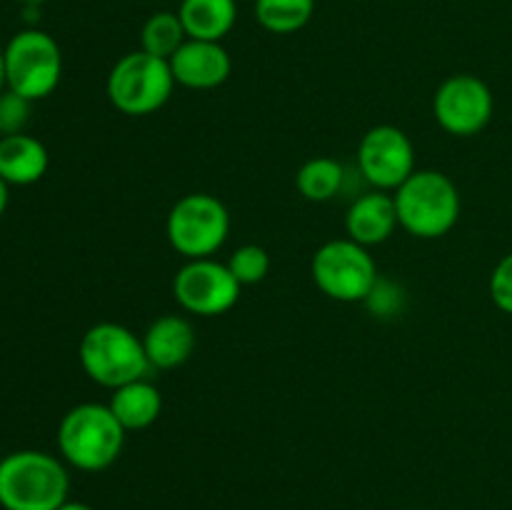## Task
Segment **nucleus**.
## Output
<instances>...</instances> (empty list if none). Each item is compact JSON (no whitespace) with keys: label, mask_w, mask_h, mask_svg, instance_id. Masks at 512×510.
Segmentation results:
<instances>
[{"label":"nucleus","mask_w":512,"mask_h":510,"mask_svg":"<svg viewBox=\"0 0 512 510\" xmlns=\"http://www.w3.org/2000/svg\"><path fill=\"white\" fill-rule=\"evenodd\" d=\"M68 493L70 475L55 455L15 450L0 460V508L58 510Z\"/></svg>","instance_id":"1"},{"label":"nucleus","mask_w":512,"mask_h":510,"mask_svg":"<svg viewBox=\"0 0 512 510\" xmlns=\"http://www.w3.org/2000/svg\"><path fill=\"white\" fill-rule=\"evenodd\" d=\"M128 430L113 410L100 403H80L63 415L58 425V450L63 460L83 473L108 470L125 448Z\"/></svg>","instance_id":"2"},{"label":"nucleus","mask_w":512,"mask_h":510,"mask_svg":"<svg viewBox=\"0 0 512 510\" xmlns=\"http://www.w3.org/2000/svg\"><path fill=\"white\" fill-rule=\"evenodd\" d=\"M393 198L400 228L413 238H443L460 220V190L440 170H415Z\"/></svg>","instance_id":"3"},{"label":"nucleus","mask_w":512,"mask_h":510,"mask_svg":"<svg viewBox=\"0 0 512 510\" xmlns=\"http://www.w3.org/2000/svg\"><path fill=\"white\" fill-rule=\"evenodd\" d=\"M78 358L85 375L110 390L145 378L150 370L143 338L120 323H95L85 330L78 345Z\"/></svg>","instance_id":"4"},{"label":"nucleus","mask_w":512,"mask_h":510,"mask_svg":"<svg viewBox=\"0 0 512 510\" xmlns=\"http://www.w3.org/2000/svg\"><path fill=\"white\" fill-rule=\"evenodd\" d=\"M170 63L163 58L133 50L125 53L108 73V100L115 110L130 118L153 115L163 108L175 90Z\"/></svg>","instance_id":"5"},{"label":"nucleus","mask_w":512,"mask_h":510,"mask_svg":"<svg viewBox=\"0 0 512 510\" xmlns=\"http://www.w3.org/2000/svg\"><path fill=\"white\" fill-rule=\"evenodd\" d=\"M5 88L28 100H43L58 88L63 53L58 40L38 28L20 30L3 48Z\"/></svg>","instance_id":"6"},{"label":"nucleus","mask_w":512,"mask_h":510,"mask_svg":"<svg viewBox=\"0 0 512 510\" xmlns=\"http://www.w3.org/2000/svg\"><path fill=\"white\" fill-rule=\"evenodd\" d=\"M310 275L320 293L338 303L368 300L380 280L370 250L350 238L328 240L320 245L310 263Z\"/></svg>","instance_id":"7"},{"label":"nucleus","mask_w":512,"mask_h":510,"mask_svg":"<svg viewBox=\"0 0 512 510\" xmlns=\"http://www.w3.org/2000/svg\"><path fill=\"white\" fill-rule=\"evenodd\" d=\"M165 235L185 260L213 258L230 235V213L215 195L188 193L170 208Z\"/></svg>","instance_id":"8"},{"label":"nucleus","mask_w":512,"mask_h":510,"mask_svg":"<svg viewBox=\"0 0 512 510\" xmlns=\"http://www.w3.org/2000/svg\"><path fill=\"white\" fill-rule=\"evenodd\" d=\"M495 113L490 85L473 73H455L438 85L433 95L435 123L455 138L483 133Z\"/></svg>","instance_id":"9"},{"label":"nucleus","mask_w":512,"mask_h":510,"mask_svg":"<svg viewBox=\"0 0 512 510\" xmlns=\"http://www.w3.org/2000/svg\"><path fill=\"white\" fill-rule=\"evenodd\" d=\"M243 285L225 263L215 258L188 260L173 278V295L180 308L200 318L223 315L238 303Z\"/></svg>","instance_id":"10"},{"label":"nucleus","mask_w":512,"mask_h":510,"mask_svg":"<svg viewBox=\"0 0 512 510\" xmlns=\"http://www.w3.org/2000/svg\"><path fill=\"white\" fill-rule=\"evenodd\" d=\"M358 170L373 190L395 193L418 170L413 140L395 125H375L360 138Z\"/></svg>","instance_id":"11"},{"label":"nucleus","mask_w":512,"mask_h":510,"mask_svg":"<svg viewBox=\"0 0 512 510\" xmlns=\"http://www.w3.org/2000/svg\"><path fill=\"white\" fill-rule=\"evenodd\" d=\"M175 83L190 90L220 88L233 73V60L223 43L188 38L168 60Z\"/></svg>","instance_id":"12"},{"label":"nucleus","mask_w":512,"mask_h":510,"mask_svg":"<svg viewBox=\"0 0 512 510\" xmlns=\"http://www.w3.org/2000/svg\"><path fill=\"white\" fill-rule=\"evenodd\" d=\"M395 228H400L398 208H395L393 193H385V190H370L360 195L345 213V233L365 248L385 243L395 233Z\"/></svg>","instance_id":"13"},{"label":"nucleus","mask_w":512,"mask_h":510,"mask_svg":"<svg viewBox=\"0 0 512 510\" xmlns=\"http://www.w3.org/2000/svg\"><path fill=\"white\" fill-rule=\"evenodd\" d=\"M143 348L150 368L173 370L188 363L195 350V328L183 315H160L148 325Z\"/></svg>","instance_id":"14"},{"label":"nucleus","mask_w":512,"mask_h":510,"mask_svg":"<svg viewBox=\"0 0 512 510\" xmlns=\"http://www.w3.org/2000/svg\"><path fill=\"white\" fill-rule=\"evenodd\" d=\"M48 148L28 133L0 138V178L8 185H33L48 173Z\"/></svg>","instance_id":"15"},{"label":"nucleus","mask_w":512,"mask_h":510,"mask_svg":"<svg viewBox=\"0 0 512 510\" xmlns=\"http://www.w3.org/2000/svg\"><path fill=\"white\" fill-rule=\"evenodd\" d=\"M108 408L118 418V423L125 430H145L160 418L163 410V395L155 388L150 380H130V383L120 385L110 395Z\"/></svg>","instance_id":"16"},{"label":"nucleus","mask_w":512,"mask_h":510,"mask_svg":"<svg viewBox=\"0 0 512 510\" xmlns=\"http://www.w3.org/2000/svg\"><path fill=\"white\" fill-rule=\"evenodd\" d=\"M178 15L188 38L223 43L225 35L235 28L238 3L235 0H183Z\"/></svg>","instance_id":"17"},{"label":"nucleus","mask_w":512,"mask_h":510,"mask_svg":"<svg viewBox=\"0 0 512 510\" xmlns=\"http://www.w3.org/2000/svg\"><path fill=\"white\" fill-rule=\"evenodd\" d=\"M298 193L310 203H328L343 190L345 185V168L335 158H310L308 163L300 165L295 175Z\"/></svg>","instance_id":"18"},{"label":"nucleus","mask_w":512,"mask_h":510,"mask_svg":"<svg viewBox=\"0 0 512 510\" xmlns=\"http://www.w3.org/2000/svg\"><path fill=\"white\" fill-rule=\"evenodd\" d=\"M255 20L273 35H293L315 15V0H255Z\"/></svg>","instance_id":"19"},{"label":"nucleus","mask_w":512,"mask_h":510,"mask_svg":"<svg viewBox=\"0 0 512 510\" xmlns=\"http://www.w3.org/2000/svg\"><path fill=\"white\" fill-rule=\"evenodd\" d=\"M185 40H188V33L183 28V20L170 10L153 13L140 30V50L163 60L173 58Z\"/></svg>","instance_id":"20"},{"label":"nucleus","mask_w":512,"mask_h":510,"mask_svg":"<svg viewBox=\"0 0 512 510\" xmlns=\"http://www.w3.org/2000/svg\"><path fill=\"white\" fill-rule=\"evenodd\" d=\"M240 285H258L270 273V255L263 245L245 243L233 250V255L225 263Z\"/></svg>","instance_id":"21"},{"label":"nucleus","mask_w":512,"mask_h":510,"mask_svg":"<svg viewBox=\"0 0 512 510\" xmlns=\"http://www.w3.org/2000/svg\"><path fill=\"white\" fill-rule=\"evenodd\" d=\"M30 110H33V100L5 88L0 93V138L25 133V125L30 123Z\"/></svg>","instance_id":"22"},{"label":"nucleus","mask_w":512,"mask_h":510,"mask_svg":"<svg viewBox=\"0 0 512 510\" xmlns=\"http://www.w3.org/2000/svg\"><path fill=\"white\" fill-rule=\"evenodd\" d=\"M488 288L495 308L503 310L505 315H512V250L508 255H503L500 263L493 268Z\"/></svg>","instance_id":"23"},{"label":"nucleus","mask_w":512,"mask_h":510,"mask_svg":"<svg viewBox=\"0 0 512 510\" xmlns=\"http://www.w3.org/2000/svg\"><path fill=\"white\" fill-rule=\"evenodd\" d=\"M10 185L5 183L3 178H0V218L5 215V208H8V200H10V193H8Z\"/></svg>","instance_id":"24"},{"label":"nucleus","mask_w":512,"mask_h":510,"mask_svg":"<svg viewBox=\"0 0 512 510\" xmlns=\"http://www.w3.org/2000/svg\"><path fill=\"white\" fill-rule=\"evenodd\" d=\"M58 510H95V508L88 503H80V500H65Z\"/></svg>","instance_id":"25"},{"label":"nucleus","mask_w":512,"mask_h":510,"mask_svg":"<svg viewBox=\"0 0 512 510\" xmlns=\"http://www.w3.org/2000/svg\"><path fill=\"white\" fill-rule=\"evenodd\" d=\"M5 90V63H3V48H0V93Z\"/></svg>","instance_id":"26"},{"label":"nucleus","mask_w":512,"mask_h":510,"mask_svg":"<svg viewBox=\"0 0 512 510\" xmlns=\"http://www.w3.org/2000/svg\"><path fill=\"white\" fill-rule=\"evenodd\" d=\"M20 3H28V5H38V3H43V0H20Z\"/></svg>","instance_id":"27"}]
</instances>
